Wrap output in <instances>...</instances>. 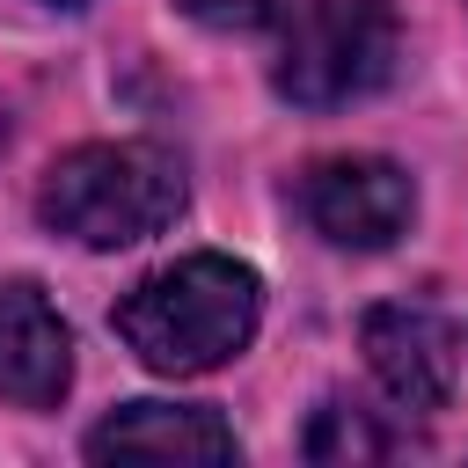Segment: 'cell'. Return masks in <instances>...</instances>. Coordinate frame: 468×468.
Returning a JSON list of instances; mask_svg holds the SVG:
<instances>
[{
    "mask_svg": "<svg viewBox=\"0 0 468 468\" xmlns=\"http://www.w3.org/2000/svg\"><path fill=\"white\" fill-rule=\"evenodd\" d=\"M263 322V285L249 263L234 256H176L161 271H146L124 300H117V336L124 351L146 366V373H168V380H190V373H212L227 366Z\"/></svg>",
    "mask_w": 468,
    "mask_h": 468,
    "instance_id": "1",
    "label": "cell"
},
{
    "mask_svg": "<svg viewBox=\"0 0 468 468\" xmlns=\"http://www.w3.org/2000/svg\"><path fill=\"white\" fill-rule=\"evenodd\" d=\"M183 212V161L154 139H95L51 161L37 219L80 249H132Z\"/></svg>",
    "mask_w": 468,
    "mask_h": 468,
    "instance_id": "2",
    "label": "cell"
},
{
    "mask_svg": "<svg viewBox=\"0 0 468 468\" xmlns=\"http://www.w3.org/2000/svg\"><path fill=\"white\" fill-rule=\"evenodd\" d=\"M402 58L395 0H300L278 37V95L300 110H344L373 88H388Z\"/></svg>",
    "mask_w": 468,
    "mask_h": 468,
    "instance_id": "3",
    "label": "cell"
},
{
    "mask_svg": "<svg viewBox=\"0 0 468 468\" xmlns=\"http://www.w3.org/2000/svg\"><path fill=\"white\" fill-rule=\"evenodd\" d=\"M300 212L336 249H388L410 227V212H417V183L388 154H336V161L307 168Z\"/></svg>",
    "mask_w": 468,
    "mask_h": 468,
    "instance_id": "4",
    "label": "cell"
},
{
    "mask_svg": "<svg viewBox=\"0 0 468 468\" xmlns=\"http://www.w3.org/2000/svg\"><path fill=\"white\" fill-rule=\"evenodd\" d=\"M358 344H366V366H373V380L388 388L395 410H439L453 395V380H461V336L424 300H380V307H366Z\"/></svg>",
    "mask_w": 468,
    "mask_h": 468,
    "instance_id": "5",
    "label": "cell"
},
{
    "mask_svg": "<svg viewBox=\"0 0 468 468\" xmlns=\"http://www.w3.org/2000/svg\"><path fill=\"white\" fill-rule=\"evenodd\" d=\"M73 380V336L58 307L44 300L37 278L0 285V402L15 410H51Z\"/></svg>",
    "mask_w": 468,
    "mask_h": 468,
    "instance_id": "6",
    "label": "cell"
},
{
    "mask_svg": "<svg viewBox=\"0 0 468 468\" xmlns=\"http://www.w3.org/2000/svg\"><path fill=\"white\" fill-rule=\"evenodd\" d=\"M88 461H234V431L197 402H124L88 431Z\"/></svg>",
    "mask_w": 468,
    "mask_h": 468,
    "instance_id": "7",
    "label": "cell"
},
{
    "mask_svg": "<svg viewBox=\"0 0 468 468\" xmlns=\"http://www.w3.org/2000/svg\"><path fill=\"white\" fill-rule=\"evenodd\" d=\"M307 461H388V453H402L410 446V431H395L380 410H366V402H344V395H329L322 410H314V424H307Z\"/></svg>",
    "mask_w": 468,
    "mask_h": 468,
    "instance_id": "8",
    "label": "cell"
},
{
    "mask_svg": "<svg viewBox=\"0 0 468 468\" xmlns=\"http://www.w3.org/2000/svg\"><path fill=\"white\" fill-rule=\"evenodd\" d=\"M190 22H205V29H227V37H241V29H271L278 15H285V0H176Z\"/></svg>",
    "mask_w": 468,
    "mask_h": 468,
    "instance_id": "9",
    "label": "cell"
}]
</instances>
